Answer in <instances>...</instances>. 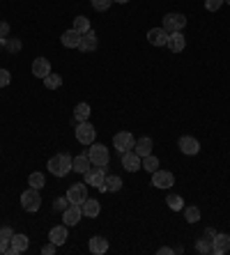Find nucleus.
<instances>
[{
  "instance_id": "1",
  "label": "nucleus",
  "mask_w": 230,
  "mask_h": 255,
  "mask_svg": "<svg viewBox=\"0 0 230 255\" xmlns=\"http://www.w3.org/2000/svg\"><path fill=\"white\" fill-rule=\"evenodd\" d=\"M72 156L69 154H55L53 159H49V172L55 177H65L72 172Z\"/></svg>"
},
{
  "instance_id": "2",
  "label": "nucleus",
  "mask_w": 230,
  "mask_h": 255,
  "mask_svg": "<svg viewBox=\"0 0 230 255\" xmlns=\"http://www.w3.org/2000/svg\"><path fill=\"white\" fill-rule=\"evenodd\" d=\"M88 159L92 161V166H109V161H111V152L106 145H102V142H92L90 149H88Z\"/></svg>"
},
{
  "instance_id": "3",
  "label": "nucleus",
  "mask_w": 230,
  "mask_h": 255,
  "mask_svg": "<svg viewBox=\"0 0 230 255\" xmlns=\"http://www.w3.org/2000/svg\"><path fill=\"white\" fill-rule=\"evenodd\" d=\"M106 175H109V166H92L88 172H83V179L88 186H95V189H102L104 186V179H106Z\"/></svg>"
},
{
  "instance_id": "4",
  "label": "nucleus",
  "mask_w": 230,
  "mask_h": 255,
  "mask_svg": "<svg viewBox=\"0 0 230 255\" xmlns=\"http://www.w3.org/2000/svg\"><path fill=\"white\" fill-rule=\"evenodd\" d=\"M21 205H23L25 212H30V214L39 212V207H42V196H39V191L32 189V186L28 191H23V193H21Z\"/></svg>"
},
{
  "instance_id": "5",
  "label": "nucleus",
  "mask_w": 230,
  "mask_h": 255,
  "mask_svg": "<svg viewBox=\"0 0 230 255\" xmlns=\"http://www.w3.org/2000/svg\"><path fill=\"white\" fill-rule=\"evenodd\" d=\"M161 28L166 30V32H180V30H184L187 28V16L184 14H180V12H170V14H166L164 16V25Z\"/></svg>"
},
{
  "instance_id": "6",
  "label": "nucleus",
  "mask_w": 230,
  "mask_h": 255,
  "mask_svg": "<svg viewBox=\"0 0 230 255\" xmlns=\"http://www.w3.org/2000/svg\"><path fill=\"white\" fill-rule=\"evenodd\" d=\"M95 136H97V129L85 120V122H79V127H76V140L81 142V145H92L95 142Z\"/></svg>"
},
{
  "instance_id": "7",
  "label": "nucleus",
  "mask_w": 230,
  "mask_h": 255,
  "mask_svg": "<svg viewBox=\"0 0 230 255\" xmlns=\"http://www.w3.org/2000/svg\"><path fill=\"white\" fill-rule=\"evenodd\" d=\"M113 145H115V149H117L120 154H124V152L133 149V145H136L133 133H129V131H120V133H115V136H113Z\"/></svg>"
},
{
  "instance_id": "8",
  "label": "nucleus",
  "mask_w": 230,
  "mask_h": 255,
  "mask_svg": "<svg viewBox=\"0 0 230 255\" xmlns=\"http://www.w3.org/2000/svg\"><path fill=\"white\" fill-rule=\"evenodd\" d=\"M152 184L157 186V189H170V186L175 184V175L170 170H154L152 172Z\"/></svg>"
},
{
  "instance_id": "9",
  "label": "nucleus",
  "mask_w": 230,
  "mask_h": 255,
  "mask_svg": "<svg viewBox=\"0 0 230 255\" xmlns=\"http://www.w3.org/2000/svg\"><path fill=\"white\" fill-rule=\"evenodd\" d=\"M67 198H69V202L72 205H83L85 200H88V184H72L69 186V191H67Z\"/></svg>"
},
{
  "instance_id": "10",
  "label": "nucleus",
  "mask_w": 230,
  "mask_h": 255,
  "mask_svg": "<svg viewBox=\"0 0 230 255\" xmlns=\"http://www.w3.org/2000/svg\"><path fill=\"white\" fill-rule=\"evenodd\" d=\"M177 147H180L182 154H187V156H194L200 152V142L196 140L194 136H182L180 140H177Z\"/></svg>"
},
{
  "instance_id": "11",
  "label": "nucleus",
  "mask_w": 230,
  "mask_h": 255,
  "mask_svg": "<svg viewBox=\"0 0 230 255\" xmlns=\"http://www.w3.org/2000/svg\"><path fill=\"white\" fill-rule=\"evenodd\" d=\"M122 168L127 172H136V170H140L143 168V159H140L133 149H129V152H124L122 154Z\"/></svg>"
},
{
  "instance_id": "12",
  "label": "nucleus",
  "mask_w": 230,
  "mask_h": 255,
  "mask_svg": "<svg viewBox=\"0 0 230 255\" xmlns=\"http://www.w3.org/2000/svg\"><path fill=\"white\" fill-rule=\"evenodd\" d=\"M83 219V209H81V205H69V207L62 212V221H65V226H76L79 221Z\"/></svg>"
},
{
  "instance_id": "13",
  "label": "nucleus",
  "mask_w": 230,
  "mask_h": 255,
  "mask_svg": "<svg viewBox=\"0 0 230 255\" xmlns=\"http://www.w3.org/2000/svg\"><path fill=\"white\" fill-rule=\"evenodd\" d=\"M166 46L170 48V53H182V51L187 48V37L182 35V30H180V32H170Z\"/></svg>"
},
{
  "instance_id": "14",
  "label": "nucleus",
  "mask_w": 230,
  "mask_h": 255,
  "mask_svg": "<svg viewBox=\"0 0 230 255\" xmlns=\"http://www.w3.org/2000/svg\"><path fill=\"white\" fill-rule=\"evenodd\" d=\"M99 46V39H97V32L95 30H88L83 37H81V44H79V51L83 53H90V51H97Z\"/></svg>"
},
{
  "instance_id": "15",
  "label": "nucleus",
  "mask_w": 230,
  "mask_h": 255,
  "mask_svg": "<svg viewBox=\"0 0 230 255\" xmlns=\"http://www.w3.org/2000/svg\"><path fill=\"white\" fill-rule=\"evenodd\" d=\"M51 74V62L46 58H35L32 60V76L46 78Z\"/></svg>"
},
{
  "instance_id": "16",
  "label": "nucleus",
  "mask_w": 230,
  "mask_h": 255,
  "mask_svg": "<svg viewBox=\"0 0 230 255\" xmlns=\"http://www.w3.org/2000/svg\"><path fill=\"white\" fill-rule=\"evenodd\" d=\"M228 251H230V237H228V235H219V232H217V237L212 239V253L226 255Z\"/></svg>"
},
{
  "instance_id": "17",
  "label": "nucleus",
  "mask_w": 230,
  "mask_h": 255,
  "mask_svg": "<svg viewBox=\"0 0 230 255\" xmlns=\"http://www.w3.org/2000/svg\"><path fill=\"white\" fill-rule=\"evenodd\" d=\"M147 42H150L152 46H166V42H168V32H166L164 28H152L150 32H147Z\"/></svg>"
},
{
  "instance_id": "18",
  "label": "nucleus",
  "mask_w": 230,
  "mask_h": 255,
  "mask_svg": "<svg viewBox=\"0 0 230 255\" xmlns=\"http://www.w3.org/2000/svg\"><path fill=\"white\" fill-rule=\"evenodd\" d=\"M9 255H18V253H23V251H28V237L25 235H14L12 239H9Z\"/></svg>"
},
{
  "instance_id": "19",
  "label": "nucleus",
  "mask_w": 230,
  "mask_h": 255,
  "mask_svg": "<svg viewBox=\"0 0 230 255\" xmlns=\"http://www.w3.org/2000/svg\"><path fill=\"white\" fill-rule=\"evenodd\" d=\"M81 209H83V216H90V219H97L99 212H102V205H99L97 198H88V200L81 205Z\"/></svg>"
},
{
  "instance_id": "20",
  "label": "nucleus",
  "mask_w": 230,
  "mask_h": 255,
  "mask_svg": "<svg viewBox=\"0 0 230 255\" xmlns=\"http://www.w3.org/2000/svg\"><path fill=\"white\" fill-rule=\"evenodd\" d=\"M81 32H76V30H67V32H62V37H60V42H62V46H67V48H79V44H81Z\"/></svg>"
},
{
  "instance_id": "21",
  "label": "nucleus",
  "mask_w": 230,
  "mask_h": 255,
  "mask_svg": "<svg viewBox=\"0 0 230 255\" xmlns=\"http://www.w3.org/2000/svg\"><path fill=\"white\" fill-rule=\"evenodd\" d=\"M133 152L143 159V156H147V154H152V138L150 136H143V138H138L136 140V145H133Z\"/></svg>"
},
{
  "instance_id": "22",
  "label": "nucleus",
  "mask_w": 230,
  "mask_h": 255,
  "mask_svg": "<svg viewBox=\"0 0 230 255\" xmlns=\"http://www.w3.org/2000/svg\"><path fill=\"white\" fill-rule=\"evenodd\" d=\"M92 168V161L88 159V152L85 154H79V156H74V161H72V170H76V172H88Z\"/></svg>"
},
{
  "instance_id": "23",
  "label": "nucleus",
  "mask_w": 230,
  "mask_h": 255,
  "mask_svg": "<svg viewBox=\"0 0 230 255\" xmlns=\"http://www.w3.org/2000/svg\"><path fill=\"white\" fill-rule=\"evenodd\" d=\"M88 249H90L92 255H104L106 251H109V239H104V237H92L90 244H88Z\"/></svg>"
},
{
  "instance_id": "24",
  "label": "nucleus",
  "mask_w": 230,
  "mask_h": 255,
  "mask_svg": "<svg viewBox=\"0 0 230 255\" xmlns=\"http://www.w3.org/2000/svg\"><path fill=\"white\" fill-rule=\"evenodd\" d=\"M49 239L55 244V246H62L67 242V226H55L49 230Z\"/></svg>"
},
{
  "instance_id": "25",
  "label": "nucleus",
  "mask_w": 230,
  "mask_h": 255,
  "mask_svg": "<svg viewBox=\"0 0 230 255\" xmlns=\"http://www.w3.org/2000/svg\"><path fill=\"white\" fill-rule=\"evenodd\" d=\"M42 81H44V85H46V90H58L62 85V76L60 74H53V71H51L46 78H42Z\"/></svg>"
},
{
  "instance_id": "26",
  "label": "nucleus",
  "mask_w": 230,
  "mask_h": 255,
  "mask_svg": "<svg viewBox=\"0 0 230 255\" xmlns=\"http://www.w3.org/2000/svg\"><path fill=\"white\" fill-rule=\"evenodd\" d=\"M74 30H76V32H81V35H85L88 30H92L90 18H85V16H76V18H74Z\"/></svg>"
},
{
  "instance_id": "27",
  "label": "nucleus",
  "mask_w": 230,
  "mask_h": 255,
  "mask_svg": "<svg viewBox=\"0 0 230 255\" xmlns=\"http://www.w3.org/2000/svg\"><path fill=\"white\" fill-rule=\"evenodd\" d=\"M90 106L88 104H79V106L74 108V118L79 120V122H85V120H90Z\"/></svg>"
},
{
  "instance_id": "28",
  "label": "nucleus",
  "mask_w": 230,
  "mask_h": 255,
  "mask_svg": "<svg viewBox=\"0 0 230 255\" xmlns=\"http://www.w3.org/2000/svg\"><path fill=\"white\" fill-rule=\"evenodd\" d=\"M104 186H106V191H120L122 189V179L117 177V175H106Z\"/></svg>"
},
{
  "instance_id": "29",
  "label": "nucleus",
  "mask_w": 230,
  "mask_h": 255,
  "mask_svg": "<svg viewBox=\"0 0 230 255\" xmlns=\"http://www.w3.org/2000/svg\"><path fill=\"white\" fill-rule=\"evenodd\" d=\"M28 184H30L32 189L39 191V189H44V184H46V179H44L42 172H32L30 177H28Z\"/></svg>"
},
{
  "instance_id": "30",
  "label": "nucleus",
  "mask_w": 230,
  "mask_h": 255,
  "mask_svg": "<svg viewBox=\"0 0 230 255\" xmlns=\"http://www.w3.org/2000/svg\"><path fill=\"white\" fill-rule=\"evenodd\" d=\"M143 168H145L147 172H154V170H159V159L154 154H147V156H143Z\"/></svg>"
},
{
  "instance_id": "31",
  "label": "nucleus",
  "mask_w": 230,
  "mask_h": 255,
  "mask_svg": "<svg viewBox=\"0 0 230 255\" xmlns=\"http://www.w3.org/2000/svg\"><path fill=\"white\" fill-rule=\"evenodd\" d=\"M166 202H168V207L173 209V212H182V209H184V200H182V196H175V193L166 198Z\"/></svg>"
},
{
  "instance_id": "32",
  "label": "nucleus",
  "mask_w": 230,
  "mask_h": 255,
  "mask_svg": "<svg viewBox=\"0 0 230 255\" xmlns=\"http://www.w3.org/2000/svg\"><path fill=\"white\" fill-rule=\"evenodd\" d=\"M184 219L189 223H198L200 221V209L198 207H184Z\"/></svg>"
},
{
  "instance_id": "33",
  "label": "nucleus",
  "mask_w": 230,
  "mask_h": 255,
  "mask_svg": "<svg viewBox=\"0 0 230 255\" xmlns=\"http://www.w3.org/2000/svg\"><path fill=\"white\" fill-rule=\"evenodd\" d=\"M2 46L7 48V51H9V53H18V51H21V42H18V39H2Z\"/></svg>"
},
{
  "instance_id": "34",
  "label": "nucleus",
  "mask_w": 230,
  "mask_h": 255,
  "mask_svg": "<svg viewBox=\"0 0 230 255\" xmlns=\"http://www.w3.org/2000/svg\"><path fill=\"white\" fill-rule=\"evenodd\" d=\"M196 251H198V253H212V242H210V239H198V242H196Z\"/></svg>"
},
{
  "instance_id": "35",
  "label": "nucleus",
  "mask_w": 230,
  "mask_h": 255,
  "mask_svg": "<svg viewBox=\"0 0 230 255\" xmlns=\"http://www.w3.org/2000/svg\"><path fill=\"white\" fill-rule=\"evenodd\" d=\"M69 205H72V202H69V198H67V196L65 198H55V200H53V209H55V212H65Z\"/></svg>"
},
{
  "instance_id": "36",
  "label": "nucleus",
  "mask_w": 230,
  "mask_h": 255,
  "mask_svg": "<svg viewBox=\"0 0 230 255\" xmlns=\"http://www.w3.org/2000/svg\"><path fill=\"white\" fill-rule=\"evenodd\" d=\"M111 5H113V0H92V7H95L97 12H106Z\"/></svg>"
},
{
  "instance_id": "37",
  "label": "nucleus",
  "mask_w": 230,
  "mask_h": 255,
  "mask_svg": "<svg viewBox=\"0 0 230 255\" xmlns=\"http://www.w3.org/2000/svg\"><path fill=\"white\" fill-rule=\"evenodd\" d=\"M224 7V0H205V9L207 12H219Z\"/></svg>"
},
{
  "instance_id": "38",
  "label": "nucleus",
  "mask_w": 230,
  "mask_h": 255,
  "mask_svg": "<svg viewBox=\"0 0 230 255\" xmlns=\"http://www.w3.org/2000/svg\"><path fill=\"white\" fill-rule=\"evenodd\" d=\"M9 81H12V74H9L7 69H0V88H7Z\"/></svg>"
},
{
  "instance_id": "39",
  "label": "nucleus",
  "mask_w": 230,
  "mask_h": 255,
  "mask_svg": "<svg viewBox=\"0 0 230 255\" xmlns=\"http://www.w3.org/2000/svg\"><path fill=\"white\" fill-rule=\"evenodd\" d=\"M0 237H2V239H7V242H9V239L14 237V230H12V228H9V226H2V228H0Z\"/></svg>"
},
{
  "instance_id": "40",
  "label": "nucleus",
  "mask_w": 230,
  "mask_h": 255,
  "mask_svg": "<svg viewBox=\"0 0 230 255\" xmlns=\"http://www.w3.org/2000/svg\"><path fill=\"white\" fill-rule=\"evenodd\" d=\"M42 253H44V255H53V253H55V244H53V242L44 244V246H42Z\"/></svg>"
},
{
  "instance_id": "41",
  "label": "nucleus",
  "mask_w": 230,
  "mask_h": 255,
  "mask_svg": "<svg viewBox=\"0 0 230 255\" xmlns=\"http://www.w3.org/2000/svg\"><path fill=\"white\" fill-rule=\"evenodd\" d=\"M7 35H9V23H5V21H0V39H5Z\"/></svg>"
},
{
  "instance_id": "42",
  "label": "nucleus",
  "mask_w": 230,
  "mask_h": 255,
  "mask_svg": "<svg viewBox=\"0 0 230 255\" xmlns=\"http://www.w3.org/2000/svg\"><path fill=\"white\" fill-rule=\"evenodd\" d=\"M7 244H9V242H7V239H2V237H0V255L9 253V246H7Z\"/></svg>"
},
{
  "instance_id": "43",
  "label": "nucleus",
  "mask_w": 230,
  "mask_h": 255,
  "mask_svg": "<svg viewBox=\"0 0 230 255\" xmlns=\"http://www.w3.org/2000/svg\"><path fill=\"white\" fill-rule=\"evenodd\" d=\"M205 237L210 239V242H212V239L217 237V230H214V228H207V230H205Z\"/></svg>"
},
{
  "instance_id": "44",
  "label": "nucleus",
  "mask_w": 230,
  "mask_h": 255,
  "mask_svg": "<svg viewBox=\"0 0 230 255\" xmlns=\"http://www.w3.org/2000/svg\"><path fill=\"white\" fill-rule=\"evenodd\" d=\"M157 253L159 255H168V253H173V249H170V246H164V249H159Z\"/></svg>"
},
{
  "instance_id": "45",
  "label": "nucleus",
  "mask_w": 230,
  "mask_h": 255,
  "mask_svg": "<svg viewBox=\"0 0 230 255\" xmlns=\"http://www.w3.org/2000/svg\"><path fill=\"white\" fill-rule=\"evenodd\" d=\"M113 2H120V5H124V2H129V0H113Z\"/></svg>"
},
{
  "instance_id": "46",
  "label": "nucleus",
  "mask_w": 230,
  "mask_h": 255,
  "mask_svg": "<svg viewBox=\"0 0 230 255\" xmlns=\"http://www.w3.org/2000/svg\"><path fill=\"white\" fill-rule=\"evenodd\" d=\"M0 48H2V39H0Z\"/></svg>"
},
{
  "instance_id": "47",
  "label": "nucleus",
  "mask_w": 230,
  "mask_h": 255,
  "mask_svg": "<svg viewBox=\"0 0 230 255\" xmlns=\"http://www.w3.org/2000/svg\"><path fill=\"white\" fill-rule=\"evenodd\" d=\"M224 2H228V5H230V0H224Z\"/></svg>"
}]
</instances>
